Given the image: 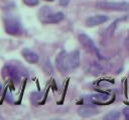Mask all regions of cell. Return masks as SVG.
<instances>
[{
  "label": "cell",
  "instance_id": "obj_16",
  "mask_svg": "<svg viewBox=\"0 0 129 120\" xmlns=\"http://www.w3.org/2000/svg\"><path fill=\"white\" fill-rule=\"evenodd\" d=\"M5 99H6L8 102H12V101H13V100L11 99V94H10L9 92H6V93H5Z\"/></svg>",
  "mask_w": 129,
  "mask_h": 120
},
{
  "label": "cell",
  "instance_id": "obj_1",
  "mask_svg": "<svg viewBox=\"0 0 129 120\" xmlns=\"http://www.w3.org/2000/svg\"><path fill=\"white\" fill-rule=\"evenodd\" d=\"M38 18L44 24H56L63 20L64 15L62 12L52 11L48 6H43L38 11Z\"/></svg>",
  "mask_w": 129,
  "mask_h": 120
},
{
  "label": "cell",
  "instance_id": "obj_2",
  "mask_svg": "<svg viewBox=\"0 0 129 120\" xmlns=\"http://www.w3.org/2000/svg\"><path fill=\"white\" fill-rule=\"evenodd\" d=\"M4 28L9 35L17 36L22 32V26L20 21L12 15H6L4 17Z\"/></svg>",
  "mask_w": 129,
  "mask_h": 120
},
{
  "label": "cell",
  "instance_id": "obj_6",
  "mask_svg": "<svg viewBox=\"0 0 129 120\" xmlns=\"http://www.w3.org/2000/svg\"><path fill=\"white\" fill-rule=\"evenodd\" d=\"M55 65L57 69L62 73H69L70 69L68 66V53L66 51H61L55 58Z\"/></svg>",
  "mask_w": 129,
  "mask_h": 120
},
{
  "label": "cell",
  "instance_id": "obj_11",
  "mask_svg": "<svg viewBox=\"0 0 129 120\" xmlns=\"http://www.w3.org/2000/svg\"><path fill=\"white\" fill-rule=\"evenodd\" d=\"M102 68H101V66L99 65V64H97V63H93L92 65H91V67H90V72L92 73V74H95V75H97V74H100L101 72H102Z\"/></svg>",
  "mask_w": 129,
  "mask_h": 120
},
{
  "label": "cell",
  "instance_id": "obj_3",
  "mask_svg": "<svg viewBox=\"0 0 129 120\" xmlns=\"http://www.w3.org/2000/svg\"><path fill=\"white\" fill-rule=\"evenodd\" d=\"M96 7L100 10L104 11H118L125 12L129 11V3L128 2H108V1H99L96 4Z\"/></svg>",
  "mask_w": 129,
  "mask_h": 120
},
{
  "label": "cell",
  "instance_id": "obj_5",
  "mask_svg": "<svg viewBox=\"0 0 129 120\" xmlns=\"http://www.w3.org/2000/svg\"><path fill=\"white\" fill-rule=\"evenodd\" d=\"M3 75L9 77L13 82L15 83H19L20 79H21V72L20 70L11 64H6L3 67Z\"/></svg>",
  "mask_w": 129,
  "mask_h": 120
},
{
  "label": "cell",
  "instance_id": "obj_4",
  "mask_svg": "<svg viewBox=\"0 0 129 120\" xmlns=\"http://www.w3.org/2000/svg\"><path fill=\"white\" fill-rule=\"evenodd\" d=\"M78 39H79L80 43H81L89 52L94 53V54L98 55L99 57H101V56H100V52H99L98 48L96 47V45H95V43H94V41L92 40L91 37H89V36H88L87 34H85V33H81V34H79Z\"/></svg>",
  "mask_w": 129,
  "mask_h": 120
},
{
  "label": "cell",
  "instance_id": "obj_15",
  "mask_svg": "<svg viewBox=\"0 0 129 120\" xmlns=\"http://www.w3.org/2000/svg\"><path fill=\"white\" fill-rule=\"evenodd\" d=\"M123 115H124V117L127 120H129V108L128 107H126V108L123 109Z\"/></svg>",
  "mask_w": 129,
  "mask_h": 120
},
{
  "label": "cell",
  "instance_id": "obj_18",
  "mask_svg": "<svg viewBox=\"0 0 129 120\" xmlns=\"http://www.w3.org/2000/svg\"><path fill=\"white\" fill-rule=\"evenodd\" d=\"M125 45H126V47L129 49V36H128V38H127L126 41H125Z\"/></svg>",
  "mask_w": 129,
  "mask_h": 120
},
{
  "label": "cell",
  "instance_id": "obj_19",
  "mask_svg": "<svg viewBox=\"0 0 129 120\" xmlns=\"http://www.w3.org/2000/svg\"><path fill=\"white\" fill-rule=\"evenodd\" d=\"M45 1H48V2H51V1H53V0H45Z\"/></svg>",
  "mask_w": 129,
  "mask_h": 120
},
{
  "label": "cell",
  "instance_id": "obj_7",
  "mask_svg": "<svg viewBox=\"0 0 129 120\" xmlns=\"http://www.w3.org/2000/svg\"><path fill=\"white\" fill-rule=\"evenodd\" d=\"M80 51L74 50L70 53H68V66L70 69V72L77 69L80 66Z\"/></svg>",
  "mask_w": 129,
  "mask_h": 120
},
{
  "label": "cell",
  "instance_id": "obj_20",
  "mask_svg": "<svg viewBox=\"0 0 129 120\" xmlns=\"http://www.w3.org/2000/svg\"><path fill=\"white\" fill-rule=\"evenodd\" d=\"M0 89H1V85H0Z\"/></svg>",
  "mask_w": 129,
  "mask_h": 120
},
{
  "label": "cell",
  "instance_id": "obj_21",
  "mask_svg": "<svg viewBox=\"0 0 129 120\" xmlns=\"http://www.w3.org/2000/svg\"><path fill=\"white\" fill-rule=\"evenodd\" d=\"M128 36H129V32H128Z\"/></svg>",
  "mask_w": 129,
  "mask_h": 120
},
{
  "label": "cell",
  "instance_id": "obj_13",
  "mask_svg": "<svg viewBox=\"0 0 129 120\" xmlns=\"http://www.w3.org/2000/svg\"><path fill=\"white\" fill-rule=\"evenodd\" d=\"M93 98L97 101H106L108 100L109 98V95L108 94H100V95H94Z\"/></svg>",
  "mask_w": 129,
  "mask_h": 120
},
{
  "label": "cell",
  "instance_id": "obj_10",
  "mask_svg": "<svg viewBox=\"0 0 129 120\" xmlns=\"http://www.w3.org/2000/svg\"><path fill=\"white\" fill-rule=\"evenodd\" d=\"M21 54H22L23 58H24L28 63L34 64V63H37L38 60H39V57H38L37 53H35L34 51L30 50L29 48H23L22 51H21Z\"/></svg>",
  "mask_w": 129,
  "mask_h": 120
},
{
  "label": "cell",
  "instance_id": "obj_14",
  "mask_svg": "<svg viewBox=\"0 0 129 120\" xmlns=\"http://www.w3.org/2000/svg\"><path fill=\"white\" fill-rule=\"evenodd\" d=\"M22 2L25 5L30 6V7H33V6L38 5V0H22Z\"/></svg>",
  "mask_w": 129,
  "mask_h": 120
},
{
  "label": "cell",
  "instance_id": "obj_12",
  "mask_svg": "<svg viewBox=\"0 0 129 120\" xmlns=\"http://www.w3.org/2000/svg\"><path fill=\"white\" fill-rule=\"evenodd\" d=\"M120 117V114L118 111H111L110 113H108L107 115H105L104 119H108V120H114V119H118Z\"/></svg>",
  "mask_w": 129,
  "mask_h": 120
},
{
  "label": "cell",
  "instance_id": "obj_8",
  "mask_svg": "<svg viewBox=\"0 0 129 120\" xmlns=\"http://www.w3.org/2000/svg\"><path fill=\"white\" fill-rule=\"evenodd\" d=\"M108 19H109L108 16L103 15V14L94 15V16L89 17V18L86 20V26H87V27H95V26H98V25H100V24L105 23L106 21H108Z\"/></svg>",
  "mask_w": 129,
  "mask_h": 120
},
{
  "label": "cell",
  "instance_id": "obj_17",
  "mask_svg": "<svg viewBox=\"0 0 129 120\" xmlns=\"http://www.w3.org/2000/svg\"><path fill=\"white\" fill-rule=\"evenodd\" d=\"M59 4L62 5V6H67L69 4V0H60L59 1Z\"/></svg>",
  "mask_w": 129,
  "mask_h": 120
},
{
  "label": "cell",
  "instance_id": "obj_9",
  "mask_svg": "<svg viewBox=\"0 0 129 120\" xmlns=\"http://www.w3.org/2000/svg\"><path fill=\"white\" fill-rule=\"evenodd\" d=\"M78 114L81 116V117H84V118H88V117H92V116H95L96 114H98V109L93 107V106H89V105H86V106H81L78 108L77 110Z\"/></svg>",
  "mask_w": 129,
  "mask_h": 120
}]
</instances>
